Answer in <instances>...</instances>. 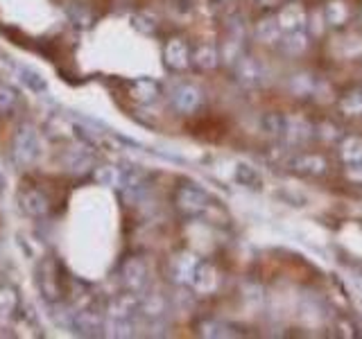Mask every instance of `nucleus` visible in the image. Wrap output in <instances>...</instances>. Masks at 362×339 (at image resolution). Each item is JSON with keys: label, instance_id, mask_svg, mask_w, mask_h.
Here are the masks:
<instances>
[{"label": "nucleus", "instance_id": "nucleus-2", "mask_svg": "<svg viewBox=\"0 0 362 339\" xmlns=\"http://www.w3.org/2000/svg\"><path fill=\"white\" fill-rule=\"evenodd\" d=\"M179 206L184 208L188 215H197L204 210V206H206V195H204L199 188L186 186L179 192Z\"/></svg>", "mask_w": 362, "mask_h": 339}, {"label": "nucleus", "instance_id": "nucleus-10", "mask_svg": "<svg viewBox=\"0 0 362 339\" xmlns=\"http://www.w3.org/2000/svg\"><path fill=\"white\" fill-rule=\"evenodd\" d=\"M195 64L199 68H213L215 64H218L215 48H211V45H199V50L195 52Z\"/></svg>", "mask_w": 362, "mask_h": 339}, {"label": "nucleus", "instance_id": "nucleus-13", "mask_svg": "<svg viewBox=\"0 0 362 339\" xmlns=\"http://www.w3.org/2000/svg\"><path fill=\"white\" fill-rule=\"evenodd\" d=\"M258 3H263L265 7H272V5H276L279 0H258Z\"/></svg>", "mask_w": 362, "mask_h": 339}, {"label": "nucleus", "instance_id": "nucleus-11", "mask_svg": "<svg viewBox=\"0 0 362 339\" xmlns=\"http://www.w3.org/2000/svg\"><path fill=\"white\" fill-rule=\"evenodd\" d=\"M238 179L243 181V184H247L249 188H258L260 186V177L254 167H249V165H240L238 167Z\"/></svg>", "mask_w": 362, "mask_h": 339}, {"label": "nucleus", "instance_id": "nucleus-3", "mask_svg": "<svg viewBox=\"0 0 362 339\" xmlns=\"http://www.w3.org/2000/svg\"><path fill=\"white\" fill-rule=\"evenodd\" d=\"M292 170H297V172H303V174H322L326 170V163L322 156L317 154H299L297 158H292Z\"/></svg>", "mask_w": 362, "mask_h": 339}, {"label": "nucleus", "instance_id": "nucleus-7", "mask_svg": "<svg viewBox=\"0 0 362 339\" xmlns=\"http://www.w3.org/2000/svg\"><path fill=\"white\" fill-rule=\"evenodd\" d=\"M279 34H281V28L276 18H265L256 25V37L263 43H274L279 39Z\"/></svg>", "mask_w": 362, "mask_h": 339}, {"label": "nucleus", "instance_id": "nucleus-9", "mask_svg": "<svg viewBox=\"0 0 362 339\" xmlns=\"http://www.w3.org/2000/svg\"><path fill=\"white\" fill-rule=\"evenodd\" d=\"M326 14H328V23H331V25H335V28H339V25H344V20H346V16H349V11H346L344 3H339V0H335V3L328 5Z\"/></svg>", "mask_w": 362, "mask_h": 339}, {"label": "nucleus", "instance_id": "nucleus-4", "mask_svg": "<svg viewBox=\"0 0 362 339\" xmlns=\"http://www.w3.org/2000/svg\"><path fill=\"white\" fill-rule=\"evenodd\" d=\"M165 61L173 68H184L188 64V48L181 39H175L165 48Z\"/></svg>", "mask_w": 362, "mask_h": 339}, {"label": "nucleus", "instance_id": "nucleus-14", "mask_svg": "<svg viewBox=\"0 0 362 339\" xmlns=\"http://www.w3.org/2000/svg\"><path fill=\"white\" fill-rule=\"evenodd\" d=\"M218 3H222V0H218Z\"/></svg>", "mask_w": 362, "mask_h": 339}, {"label": "nucleus", "instance_id": "nucleus-12", "mask_svg": "<svg viewBox=\"0 0 362 339\" xmlns=\"http://www.w3.org/2000/svg\"><path fill=\"white\" fill-rule=\"evenodd\" d=\"M342 109L351 116H362V93H351L344 97L342 102Z\"/></svg>", "mask_w": 362, "mask_h": 339}, {"label": "nucleus", "instance_id": "nucleus-1", "mask_svg": "<svg viewBox=\"0 0 362 339\" xmlns=\"http://www.w3.org/2000/svg\"><path fill=\"white\" fill-rule=\"evenodd\" d=\"M279 28L281 32H303V25H305V9L299 5V3H288L279 9Z\"/></svg>", "mask_w": 362, "mask_h": 339}, {"label": "nucleus", "instance_id": "nucleus-6", "mask_svg": "<svg viewBox=\"0 0 362 339\" xmlns=\"http://www.w3.org/2000/svg\"><path fill=\"white\" fill-rule=\"evenodd\" d=\"M339 154H342L344 163H349V165L362 163V138H358V136H349V138L342 143Z\"/></svg>", "mask_w": 362, "mask_h": 339}, {"label": "nucleus", "instance_id": "nucleus-8", "mask_svg": "<svg viewBox=\"0 0 362 339\" xmlns=\"http://www.w3.org/2000/svg\"><path fill=\"white\" fill-rule=\"evenodd\" d=\"M238 79H243V84H258V79H260V68L254 64V61H249V59H243V61H238Z\"/></svg>", "mask_w": 362, "mask_h": 339}, {"label": "nucleus", "instance_id": "nucleus-5", "mask_svg": "<svg viewBox=\"0 0 362 339\" xmlns=\"http://www.w3.org/2000/svg\"><path fill=\"white\" fill-rule=\"evenodd\" d=\"M199 102H202V95H199L197 88H192V86H181V88H177L175 105L181 111H192V109L199 105Z\"/></svg>", "mask_w": 362, "mask_h": 339}]
</instances>
